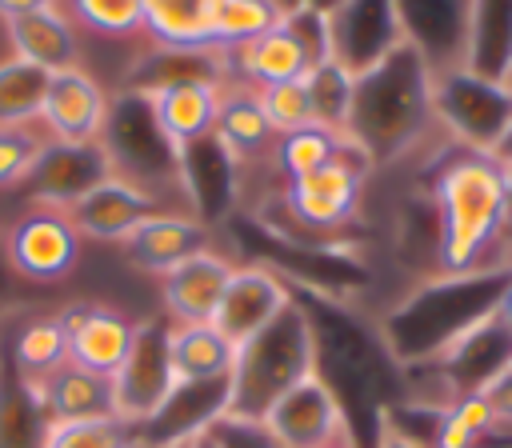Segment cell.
<instances>
[{"label":"cell","mask_w":512,"mask_h":448,"mask_svg":"<svg viewBox=\"0 0 512 448\" xmlns=\"http://www.w3.org/2000/svg\"><path fill=\"white\" fill-rule=\"evenodd\" d=\"M228 64H232V80L236 84H248V88L304 80L312 72L308 52L300 48V40L292 36V28L284 20L276 28H268V32H260L256 40L240 44L236 52H228Z\"/></svg>","instance_id":"24"},{"label":"cell","mask_w":512,"mask_h":448,"mask_svg":"<svg viewBox=\"0 0 512 448\" xmlns=\"http://www.w3.org/2000/svg\"><path fill=\"white\" fill-rule=\"evenodd\" d=\"M372 448H428L420 436H412L408 428H400L388 412V404L376 408V420H372Z\"/></svg>","instance_id":"42"},{"label":"cell","mask_w":512,"mask_h":448,"mask_svg":"<svg viewBox=\"0 0 512 448\" xmlns=\"http://www.w3.org/2000/svg\"><path fill=\"white\" fill-rule=\"evenodd\" d=\"M500 432L492 408L484 404L480 392H468V396H452L436 424H432V448H488V440Z\"/></svg>","instance_id":"32"},{"label":"cell","mask_w":512,"mask_h":448,"mask_svg":"<svg viewBox=\"0 0 512 448\" xmlns=\"http://www.w3.org/2000/svg\"><path fill=\"white\" fill-rule=\"evenodd\" d=\"M204 248H212V224H204V220H196L192 212H180V208L156 212L132 236L120 240L124 264L144 272V276H156V280L164 272H172L180 260H188Z\"/></svg>","instance_id":"19"},{"label":"cell","mask_w":512,"mask_h":448,"mask_svg":"<svg viewBox=\"0 0 512 448\" xmlns=\"http://www.w3.org/2000/svg\"><path fill=\"white\" fill-rule=\"evenodd\" d=\"M212 140L240 164H252V160H264L276 144V132L268 128L260 104H256V92L248 84H236L228 80L224 88V100H220V116H216V128H212Z\"/></svg>","instance_id":"26"},{"label":"cell","mask_w":512,"mask_h":448,"mask_svg":"<svg viewBox=\"0 0 512 448\" xmlns=\"http://www.w3.org/2000/svg\"><path fill=\"white\" fill-rule=\"evenodd\" d=\"M508 196H512V168H504L496 156L464 152L448 144L428 176V208L436 224L432 272L456 276L492 264L496 248H504Z\"/></svg>","instance_id":"1"},{"label":"cell","mask_w":512,"mask_h":448,"mask_svg":"<svg viewBox=\"0 0 512 448\" xmlns=\"http://www.w3.org/2000/svg\"><path fill=\"white\" fill-rule=\"evenodd\" d=\"M252 92H256V104H260V112H264V120H268V128L276 136L300 132V128H316L304 80H284V84H268V88H252Z\"/></svg>","instance_id":"39"},{"label":"cell","mask_w":512,"mask_h":448,"mask_svg":"<svg viewBox=\"0 0 512 448\" xmlns=\"http://www.w3.org/2000/svg\"><path fill=\"white\" fill-rule=\"evenodd\" d=\"M316 364H320L316 320L304 308V300H292L268 328H260L236 348L220 420L260 424L284 392H292L300 380L320 372Z\"/></svg>","instance_id":"4"},{"label":"cell","mask_w":512,"mask_h":448,"mask_svg":"<svg viewBox=\"0 0 512 448\" xmlns=\"http://www.w3.org/2000/svg\"><path fill=\"white\" fill-rule=\"evenodd\" d=\"M324 20H328V60H336L352 76L368 72L404 44L392 0H340L332 12H324Z\"/></svg>","instance_id":"12"},{"label":"cell","mask_w":512,"mask_h":448,"mask_svg":"<svg viewBox=\"0 0 512 448\" xmlns=\"http://www.w3.org/2000/svg\"><path fill=\"white\" fill-rule=\"evenodd\" d=\"M68 16L76 28L104 40L144 36V0H68Z\"/></svg>","instance_id":"36"},{"label":"cell","mask_w":512,"mask_h":448,"mask_svg":"<svg viewBox=\"0 0 512 448\" xmlns=\"http://www.w3.org/2000/svg\"><path fill=\"white\" fill-rule=\"evenodd\" d=\"M372 168L368 160L344 144V152L336 160H328L324 168L284 180L280 188V204L292 220V228L304 236H336L340 228H348L360 216L364 204V184H368Z\"/></svg>","instance_id":"7"},{"label":"cell","mask_w":512,"mask_h":448,"mask_svg":"<svg viewBox=\"0 0 512 448\" xmlns=\"http://www.w3.org/2000/svg\"><path fill=\"white\" fill-rule=\"evenodd\" d=\"M176 80H220V84H228L232 64H228L224 52H212V48L180 52V48H156L152 44L148 56L136 60L124 88L128 92H152V88H164V84H176Z\"/></svg>","instance_id":"29"},{"label":"cell","mask_w":512,"mask_h":448,"mask_svg":"<svg viewBox=\"0 0 512 448\" xmlns=\"http://www.w3.org/2000/svg\"><path fill=\"white\" fill-rule=\"evenodd\" d=\"M304 84H308V100H312V120H316V128H328V132L344 136L356 76L344 72L336 60H324V64H316V68L304 76Z\"/></svg>","instance_id":"35"},{"label":"cell","mask_w":512,"mask_h":448,"mask_svg":"<svg viewBox=\"0 0 512 448\" xmlns=\"http://www.w3.org/2000/svg\"><path fill=\"white\" fill-rule=\"evenodd\" d=\"M104 148L116 164V176H124L128 184L168 200L172 208H184L180 196V160L168 148V140L160 136L152 108L140 92H112L108 96V120H104ZM188 212V208H184Z\"/></svg>","instance_id":"5"},{"label":"cell","mask_w":512,"mask_h":448,"mask_svg":"<svg viewBox=\"0 0 512 448\" xmlns=\"http://www.w3.org/2000/svg\"><path fill=\"white\" fill-rule=\"evenodd\" d=\"M344 136L328 132V128H300V132H284L276 136L268 160L272 168L284 176V180H296V176H308L316 168H324L328 160H336L344 152Z\"/></svg>","instance_id":"34"},{"label":"cell","mask_w":512,"mask_h":448,"mask_svg":"<svg viewBox=\"0 0 512 448\" xmlns=\"http://www.w3.org/2000/svg\"><path fill=\"white\" fill-rule=\"evenodd\" d=\"M432 120L444 144L492 156L512 124V84L480 80L464 68L432 80Z\"/></svg>","instance_id":"6"},{"label":"cell","mask_w":512,"mask_h":448,"mask_svg":"<svg viewBox=\"0 0 512 448\" xmlns=\"http://www.w3.org/2000/svg\"><path fill=\"white\" fill-rule=\"evenodd\" d=\"M80 232L60 208H32L20 212L4 232V264L20 280L32 284H56L80 264Z\"/></svg>","instance_id":"8"},{"label":"cell","mask_w":512,"mask_h":448,"mask_svg":"<svg viewBox=\"0 0 512 448\" xmlns=\"http://www.w3.org/2000/svg\"><path fill=\"white\" fill-rule=\"evenodd\" d=\"M8 356H12V372L28 384H36L48 372H56L60 364H68L60 312H40V316L20 320V328L8 340Z\"/></svg>","instance_id":"30"},{"label":"cell","mask_w":512,"mask_h":448,"mask_svg":"<svg viewBox=\"0 0 512 448\" xmlns=\"http://www.w3.org/2000/svg\"><path fill=\"white\" fill-rule=\"evenodd\" d=\"M480 396H484V404L492 408L496 424H500V428H508V424H512V364H508V368H500V372L480 388Z\"/></svg>","instance_id":"43"},{"label":"cell","mask_w":512,"mask_h":448,"mask_svg":"<svg viewBox=\"0 0 512 448\" xmlns=\"http://www.w3.org/2000/svg\"><path fill=\"white\" fill-rule=\"evenodd\" d=\"M464 72L512 84V0H468Z\"/></svg>","instance_id":"25"},{"label":"cell","mask_w":512,"mask_h":448,"mask_svg":"<svg viewBox=\"0 0 512 448\" xmlns=\"http://www.w3.org/2000/svg\"><path fill=\"white\" fill-rule=\"evenodd\" d=\"M292 300L296 296H292L288 280L272 264H236L220 292V304L212 312V328L232 348H240L248 336L268 328Z\"/></svg>","instance_id":"13"},{"label":"cell","mask_w":512,"mask_h":448,"mask_svg":"<svg viewBox=\"0 0 512 448\" xmlns=\"http://www.w3.org/2000/svg\"><path fill=\"white\" fill-rule=\"evenodd\" d=\"M56 312H60V324H64L68 364L112 376L120 368V360L128 356L140 320H132L124 308H112L104 300H72Z\"/></svg>","instance_id":"15"},{"label":"cell","mask_w":512,"mask_h":448,"mask_svg":"<svg viewBox=\"0 0 512 448\" xmlns=\"http://www.w3.org/2000/svg\"><path fill=\"white\" fill-rule=\"evenodd\" d=\"M176 448H180V444H176Z\"/></svg>","instance_id":"49"},{"label":"cell","mask_w":512,"mask_h":448,"mask_svg":"<svg viewBox=\"0 0 512 448\" xmlns=\"http://www.w3.org/2000/svg\"><path fill=\"white\" fill-rule=\"evenodd\" d=\"M320 448H360V440H356V432H340V436H332V440L320 444Z\"/></svg>","instance_id":"47"},{"label":"cell","mask_w":512,"mask_h":448,"mask_svg":"<svg viewBox=\"0 0 512 448\" xmlns=\"http://www.w3.org/2000/svg\"><path fill=\"white\" fill-rule=\"evenodd\" d=\"M236 348L212 324H168V368L176 384H224Z\"/></svg>","instance_id":"27"},{"label":"cell","mask_w":512,"mask_h":448,"mask_svg":"<svg viewBox=\"0 0 512 448\" xmlns=\"http://www.w3.org/2000/svg\"><path fill=\"white\" fill-rule=\"evenodd\" d=\"M500 316H504L508 328H512V272H508V288H504V300H500Z\"/></svg>","instance_id":"48"},{"label":"cell","mask_w":512,"mask_h":448,"mask_svg":"<svg viewBox=\"0 0 512 448\" xmlns=\"http://www.w3.org/2000/svg\"><path fill=\"white\" fill-rule=\"evenodd\" d=\"M232 268L236 264L216 248L180 260L172 272L160 276V308H164L160 316L168 324H212V312L220 304Z\"/></svg>","instance_id":"20"},{"label":"cell","mask_w":512,"mask_h":448,"mask_svg":"<svg viewBox=\"0 0 512 448\" xmlns=\"http://www.w3.org/2000/svg\"><path fill=\"white\" fill-rule=\"evenodd\" d=\"M216 428V436H220V444L224 448H280L260 424H240V420H216L212 424Z\"/></svg>","instance_id":"41"},{"label":"cell","mask_w":512,"mask_h":448,"mask_svg":"<svg viewBox=\"0 0 512 448\" xmlns=\"http://www.w3.org/2000/svg\"><path fill=\"white\" fill-rule=\"evenodd\" d=\"M512 364V328L508 320L500 316V308L476 324L444 360H436L432 368L424 372H436L444 384H448V400L452 396H468V392H480L500 368Z\"/></svg>","instance_id":"21"},{"label":"cell","mask_w":512,"mask_h":448,"mask_svg":"<svg viewBox=\"0 0 512 448\" xmlns=\"http://www.w3.org/2000/svg\"><path fill=\"white\" fill-rule=\"evenodd\" d=\"M156 212H172V204L160 200V196H152V192H144V188H136V184H128L124 176H112L100 188H92L84 200H76L68 208V220L76 224L80 240L120 244L124 236H132Z\"/></svg>","instance_id":"16"},{"label":"cell","mask_w":512,"mask_h":448,"mask_svg":"<svg viewBox=\"0 0 512 448\" xmlns=\"http://www.w3.org/2000/svg\"><path fill=\"white\" fill-rule=\"evenodd\" d=\"M48 420L52 424H76V420H108L116 416L112 400V376L80 368V364H60L44 380L32 384Z\"/></svg>","instance_id":"23"},{"label":"cell","mask_w":512,"mask_h":448,"mask_svg":"<svg viewBox=\"0 0 512 448\" xmlns=\"http://www.w3.org/2000/svg\"><path fill=\"white\" fill-rule=\"evenodd\" d=\"M44 448H140V432L120 416L108 420H76V424H48Z\"/></svg>","instance_id":"38"},{"label":"cell","mask_w":512,"mask_h":448,"mask_svg":"<svg viewBox=\"0 0 512 448\" xmlns=\"http://www.w3.org/2000/svg\"><path fill=\"white\" fill-rule=\"evenodd\" d=\"M284 16L272 8V0H224L220 16H216V32H212V48L216 52H236L240 44L256 40L260 32L276 28Z\"/></svg>","instance_id":"37"},{"label":"cell","mask_w":512,"mask_h":448,"mask_svg":"<svg viewBox=\"0 0 512 448\" xmlns=\"http://www.w3.org/2000/svg\"><path fill=\"white\" fill-rule=\"evenodd\" d=\"M180 448H224L220 444V436H216V428H204V432H196V436H188Z\"/></svg>","instance_id":"45"},{"label":"cell","mask_w":512,"mask_h":448,"mask_svg":"<svg viewBox=\"0 0 512 448\" xmlns=\"http://www.w3.org/2000/svg\"><path fill=\"white\" fill-rule=\"evenodd\" d=\"M404 44L428 64L432 80L464 68L468 0H392Z\"/></svg>","instance_id":"14"},{"label":"cell","mask_w":512,"mask_h":448,"mask_svg":"<svg viewBox=\"0 0 512 448\" xmlns=\"http://www.w3.org/2000/svg\"><path fill=\"white\" fill-rule=\"evenodd\" d=\"M4 40H8L12 56L44 68L48 76L84 68L80 32H76V24H72V16L64 8H48V12H32V16L8 20L4 24Z\"/></svg>","instance_id":"22"},{"label":"cell","mask_w":512,"mask_h":448,"mask_svg":"<svg viewBox=\"0 0 512 448\" xmlns=\"http://www.w3.org/2000/svg\"><path fill=\"white\" fill-rule=\"evenodd\" d=\"M60 8V0H0V24L16 20V16H32V12H48Z\"/></svg>","instance_id":"44"},{"label":"cell","mask_w":512,"mask_h":448,"mask_svg":"<svg viewBox=\"0 0 512 448\" xmlns=\"http://www.w3.org/2000/svg\"><path fill=\"white\" fill-rule=\"evenodd\" d=\"M508 272L512 256L456 276H424L380 316V344L400 368H432L500 308Z\"/></svg>","instance_id":"2"},{"label":"cell","mask_w":512,"mask_h":448,"mask_svg":"<svg viewBox=\"0 0 512 448\" xmlns=\"http://www.w3.org/2000/svg\"><path fill=\"white\" fill-rule=\"evenodd\" d=\"M48 412L28 380L16 372L4 376L0 368V448H44L48 436Z\"/></svg>","instance_id":"31"},{"label":"cell","mask_w":512,"mask_h":448,"mask_svg":"<svg viewBox=\"0 0 512 448\" xmlns=\"http://www.w3.org/2000/svg\"><path fill=\"white\" fill-rule=\"evenodd\" d=\"M48 132L36 124H0V188H20L36 156L44 152Z\"/></svg>","instance_id":"40"},{"label":"cell","mask_w":512,"mask_h":448,"mask_svg":"<svg viewBox=\"0 0 512 448\" xmlns=\"http://www.w3.org/2000/svg\"><path fill=\"white\" fill-rule=\"evenodd\" d=\"M432 132V72L408 44L356 76L344 140L368 160L372 172L416 156Z\"/></svg>","instance_id":"3"},{"label":"cell","mask_w":512,"mask_h":448,"mask_svg":"<svg viewBox=\"0 0 512 448\" xmlns=\"http://www.w3.org/2000/svg\"><path fill=\"white\" fill-rule=\"evenodd\" d=\"M220 4L224 0H144V40L180 52L212 48Z\"/></svg>","instance_id":"28"},{"label":"cell","mask_w":512,"mask_h":448,"mask_svg":"<svg viewBox=\"0 0 512 448\" xmlns=\"http://www.w3.org/2000/svg\"><path fill=\"white\" fill-rule=\"evenodd\" d=\"M224 88L220 80H176V84H164V88H152V92H140L152 108V120L160 128V136L168 140V148L176 152V160L212 136L216 128V116H220V100H224Z\"/></svg>","instance_id":"18"},{"label":"cell","mask_w":512,"mask_h":448,"mask_svg":"<svg viewBox=\"0 0 512 448\" xmlns=\"http://www.w3.org/2000/svg\"><path fill=\"white\" fill-rule=\"evenodd\" d=\"M48 80L52 76L44 68L20 56H4L0 60V124H36Z\"/></svg>","instance_id":"33"},{"label":"cell","mask_w":512,"mask_h":448,"mask_svg":"<svg viewBox=\"0 0 512 448\" xmlns=\"http://www.w3.org/2000/svg\"><path fill=\"white\" fill-rule=\"evenodd\" d=\"M172 388H176V380H172V368H168V320L148 316V320L136 324L132 348L120 360V368L112 372L116 416L140 432L164 408Z\"/></svg>","instance_id":"9"},{"label":"cell","mask_w":512,"mask_h":448,"mask_svg":"<svg viewBox=\"0 0 512 448\" xmlns=\"http://www.w3.org/2000/svg\"><path fill=\"white\" fill-rule=\"evenodd\" d=\"M492 156H496L504 168H512V124H508V132L500 136V144H496V152H492Z\"/></svg>","instance_id":"46"},{"label":"cell","mask_w":512,"mask_h":448,"mask_svg":"<svg viewBox=\"0 0 512 448\" xmlns=\"http://www.w3.org/2000/svg\"><path fill=\"white\" fill-rule=\"evenodd\" d=\"M112 176H116V164H112L104 140H88V144L48 140L44 152L36 156V164L28 168V176L20 180V192L32 208L68 212L76 200H84L92 188H100Z\"/></svg>","instance_id":"10"},{"label":"cell","mask_w":512,"mask_h":448,"mask_svg":"<svg viewBox=\"0 0 512 448\" xmlns=\"http://www.w3.org/2000/svg\"><path fill=\"white\" fill-rule=\"evenodd\" d=\"M104 120H108V92L88 68L56 72L48 80L40 104V128L48 132V140H64V144L100 140Z\"/></svg>","instance_id":"17"},{"label":"cell","mask_w":512,"mask_h":448,"mask_svg":"<svg viewBox=\"0 0 512 448\" xmlns=\"http://www.w3.org/2000/svg\"><path fill=\"white\" fill-rule=\"evenodd\" d=\"M260 428L280 444V448H320L340 432H356L348 420L344 400L336 396V388L312 372L308 380H300L292 392H284L268 416L260 420Z\"/></svg>","instance_id":"11"}]
</instances>
